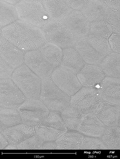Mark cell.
<instances>
[{
    "label": "cell",
    "instance_id": "6da1fadb",
    "mask_svg": "<svg viewBox=\"0 0 120 159\" xmlns=\"http://www.w3.org/2000/svg\"><path fill=\"white\" fill-rule=\"evenodd\" d=\"M0 32L24 52L38 49L47 42L41 28L18 19L1 28Z\"/></svg>",
    "mask_w": 120,
    "mask_h": 159
},
{
    "label": "cell",
    "instance_id": "7a4b0ae2",
    "mask_svg": "<svg viewBox=\"0 0 120 159\" xmlns=\"http://www.w3.org/2000/svg\"><path fill=\"white\" fill-rule=\"evenodd\" d=\"M11 78L26 99H39L42 79L24 63L15 69Z\"/></svg>",
    "mask_w": 120,
    "mask_h": 159
},
{
    "label": "cell",
    "instance_id": "3957f363",
    "mask_svg": "<svg viewBox=\"0 0 120 159\" xmlns=\"http://www.w3.org/2000/svg\"><path fill=\"white\" fill-rule=\"evenodd\" d=\"M15 6L18 20L39 28L51 19L42 0H19Z\"/></svg>",
    "mask_w": 120,
    "mask_h": 159
},
{
    "label": "cell",
    "instance_id": "277c9868",
    "mask_svg": "<svg viewBox=\"0 0 120 159\" xmlns=\"http://www.w3.org/2000/svg\"><path fill=\"white\" fill-rule=\"evenodd\" d=\"M70 97L55 84L50 77L42 79L39 99L50 111L60 112L70 105Z\"/></svg>",
    "mask_w": 120,
    "mask_h": 159
},
{
    "label": "cell",
    "instance_id": "5b68a950",
    "mask_svg": "<svg viewBox=\"0 0 120 159\" xmlns=\"http://www.w3.org/2000/svg\"><path fill=\"white\" fill-rule=\"evenodd\" d=\"M47 42L64 49L73 47L78 38L69 31L62 21L51 19L42 28Z\"/></svg>",
    "mask_w": 120,
    "mask_h": 159
},
{
    "label": "cell",
    "instance_id": "8992f818",
    "mask_svg": "<svg viewBox=\"0 0 120 159\" xmlns=\"http://www.w3.org/2000/svg\"><path fill=\"white\" fill-rule=\"evenodd\" d=\"M36 133L43 141H56L68 131L60 112L50 111L44 120L35 126Z\"/></svg>",
    "mask_w": 120,
    "mask_h": 159
},
{
    "label": "cell",
    "instance_id": "52a82bcc",
    "mask_svg": "<svg viewBox=\"0 0 120 159\" xmlns=\"http://www.w3.org/2000/svg\"><path fill=\"white\" fill-rule=\"evenodd\" d=\"M102 101L97 89L83 87L70 97V105L86 114L94 113Z\"/></svg>",
    "mask_w": 120,
    "mask_h": 159
},
{
    "label": "cell",
    "instance_id": "ba28073f",
    "mask_svg": "<svg viewBox=\"0 0 120 159\" xmlns=\"http://www.w3.org/2000/svg\"><path fill=\"white\" fill-rule=\"evenodd\" d=\"M17 109L22 123L34 126L46 118L50 112L39 99H26Z\"/></svg>",
    "mask_w": 120,
    "mask_h": 159
},
{
    "label": "cell",
    "instance_id": "9c48e42d",
    "mask_svg": "<svg viewBox=\"0 0 120 159\" xmlns=\"http://www.w3.org/2000/svg\"><path fill=\"white\" fill-rule=\"evenodd\" d=\"M50 77L60 89L70 97L82 87L76 74L60 66L54 70Z\"/></svg>",
    "mask_w": 120,
    "mask_h": 159
},
{
    "label": "cell",
    "instance_id": "30bf717a",
    "mask_svg": "<svg viewBox=\"0 0 120 159\" xmlns=\"http://www.w3.org/2000/svg\"><path fill=\"white\" fill-rule=\"evenodd\" d=\"M24 63L41 79L50 77L55 69L43 56L38 49L25 53Z\"/></svg>",
    "mask_w": 120,
    "mask_h": 159
},
{
    "label": "cell",
    "instance_id": "8fae6325",
    "mask_svg": "<svg viewBox=\"0 0 120 159\" xmlns=\"http://www.w3.org/2000/svg\"><path fill=\"white\" fill-rule=\"evenodd\" d=\"M62 21L78 39L86 37L90 34V22L81 11L73 10Z\"/></svg>",
    "mask_w": 120,
    "mask_h": 159
},
{
    "label": "cell",
    "instance_id": "7c38bea8",
    "mask_svg": "<svg viewBox=\"0 0 120 159\" xmlns=\"http://www.w3.org/2000/svg\"><path fill=\"white\" fill-rule=\"evenodd\" d=\"M0 35V59L15 69L24 63L25 53L7 41L2 34Z\"/></svg>",
    "mask_w": 120,
    "mask_h": 159
},
{
    "label": "cell",
    "instance_id": "4fadbf2b",
    "mask_svg": "<svg viewBox=\"0 0 120 159\" xmlns=\"http://www.w3.org/2000/svg\"><path fill=\"white\" fill-rule=\"evenodd\" d=\"M26 99L23 93L11 78L0 79V102L18 105Z\"/></svg>",
    "mask_w": 120,
    "mask_h": 159
},
{
    "label": "cell",
    "instance_id": "5bb4252c",
    "mask_svg": "<svg viewBox=\"0 0 120 159\" xmlns=\"http://www.w3.org/2000/svg\"><path fill=\"white\" fill-rule=\"evenodd\" d=\"M35 126L23 123L9 127L0 124V133L9 144L18 145L35 133Z\"/></svg>",
    "mask_w": 120,
    "mask_h": 159
},
{
    "label": "cell",
    "instance_id": "9a60e30c",
    "mask_svg": "<svg viewBox=\"0 0 120 159\" xmlns=\"http://www.w3.org/2000/svg\"><path fill=\"white\" fill-rule=\"evenodd\" d=\"M82 86L97 87L105 77L101 67L97 65L86 64L76 74Z\"/></svg>",
    "mask_w": 120,
    "mask_h": 159
},
{
    "label": "cell",
    "instance_id": "2e32d148",
    "mask_svg": "<svg viewBox=\"0 0 120 159\" xmlns=\"http://www.w3.org/2000/svg\"><path fill=\"white\" fill-rule=\"evenodd\" d=\"M97 89L103 101L120 105V78L106 77Z\"/></svg>",
    "mask_w": 120,
    "mask_h": 159
},
{
    "label": "cell",
    "instance_id": "e0dca14e",
    "mask_svg": "<svg viewBox=\"0 0 120 159\" xmlns=\"http://www.w3.org/2000/svg\"><path fill=\"white\" fill-rule=\"evenodd\" d=\"M106 126L94 113L85 114L77 131L86 136L100 138Z\"/></svg>",
    "mask_w": 120,
    "mask_h": 159
},
{
    "label": "cell",
    "instance_id": "ac0fdd59",
    "mask_svg": "<svg viewBox=\"0 0 120 159\" xmlns=\"http://www.w3.org/2000/svg\"><path fill=\"white\" fill-rule=\"evenodd\" d=\"M111 9L103 0H88L81 10L90 22L107 21Z\"/></svg>",
    "mask_w": 120,
    "mask_h": 159
},
{
    "label": "cell",
    "instance_id": "d6986e66",
    "mask_svg": "<svg viewBox=\"0 0 120 159\" xmlns=\"http://www.w3.org/2000/svg\"><path fill=\"white\" fill-rule=\"evenodd\" d=\"M73 47L86 64L98 65L104 58L92 47L86 37L78 39Z\"/></svg>",
    "mask_w": 120,
    "mask_h": 159
},
{
    "label": "cell",
    "instance_id": "ffe728a7",
    "mask_svg": "<svg viewBox=\"0 0 120 159\" xmlns=\"http://www.w3.org/2000/svg\"><path fill=\"white\" fill-rule=\"evenodd\" d=\"M120 105L103 101L94 113L106 127L118 126Z\"/></svg>",
    "mask_w": 120,
    "mask_h": 159
},
{
    "label": "cell",
    "instance_id": "44dd1931",
    "mask_svg": "<svg viewBox=\"0 0 120 159\" xmlns=\"http://www.w3.org/2000/svg\"><path fill=\"white\" fill-rule=\"evenodd\" d=\"M86 64L74 47L62 50V57L60 66L77 74Z\"/></svg>",
    "mask_w": 120,
    "mask_h": 159
},
{
    "label": "cell",
    "instance_id": "7402d4cb",
    "mask_svg": "<svg viewBox=\"0 0 120 159\" xmlns=\"http://www.w3.org/2000/svg\"><path fill=\"white\" fill-rule=\"evenodd\" d=\"M42 3L50 18L62 21L73 10L64 0H44Z\"/></svg>",
    "mask_w": 120,
    "mask_h": 159
},
{
    "label": "cell",
    "instance_id": "603a6c76",
    "mask_svg": "<svg viewBox=\"0 0 120 159\" xmlns=\"http://www.w3.org/2000/svg\"><path fill=\"white\" fill-rule=\"evenodd\" d=\"M68 130L56 141L58 149H80L84 135L78 132Z\"/></svg>",
    "mask_w": 120,
    "mask_h": 159
},
{
    "label": "cell",
    "instance_id": "cb8c5ba5",
    "mask_svg": "<svg viewBox=\"0 0 120 159\" xmlns=\"http://www.w3.org/2000/svg\"><path fill=\"white\" fill-rule=\"evenodd\" d=\"M18 106L0 102V124L9 127L22 123L18 110Z\"/></svg>",
    "mask_w": 120,
    "mask_h": 159
},
{
    "label": "cell",
    "instance_id": "d4e9b609",
    "mask_svg": "<svg viewBox=\"0 0 120 159\" xmlns=\"http://www.w3.org/2000/svg\"><path fill=\"white\" fill-rule=\"evenodd\" d=\"M99 65L106 77L120 78V54L110 53L104 57Z\"/></svg>",
    "mask_w": 120,
    "mask_h": 159
},
{
    "label": "cell",
    "instance_id": "484cf974",
    "mask_svg": "<svg viewBox=\"0 0 120 159\" xmlns=\"http://www.w3.org/2000/svg\"><path fill=\"white\" fill-rule=\"evenodd\" d=\"M68 130L77 131L85 114L70 105L60 112Z\"/></svg>",
    "mask_w": 120,
    "mask_h": 159
},
{
    "label": "cell",
    "instance_id": "4316f807",
    "mask_svg": "<svg viewBox=\"0 0 120 159\" xmlns=\"http://www.w3.org/2000/svg\"><path fill=\"white\" fill-rule=\"evenodd\" d=\"M45 59L55 69L60 65L62 49L57 45L47 42L38 48Z\"/></svg>",
    "mask_w": 120,
    "mask_h": 159
},
{
    "label": "cell",
    "instance_id": "83f0119b",
    "mask_svg": "<svg viewBox=\"0 0 120 159\" xmlns=\"http://www.w3.org/2000/svg\"><path fill=\"white\" fill-rule=\"evenodd\" d=\"M109 149L120 150V127H106L100 137Z\"/></svg>",
    "mask_w": 120,
    "mask_h": 159
},
{
    "label": "cell",
    "instance_id": "f1b7e54d",
    "mask_svg": "<svg viewBox=\"0 0 120 159\" xmlns=\"http://www.w3.org/2000/svg\"><path fill=\"white\" fill-rule=\"evenodd\" d=\"M18 20L15 5L5 0L0 1V24L1 28Z\"/></svg>",
    "mask_w": 120,
    "mask_h": 159
},
{
    "label": "cell",
    "instance_id": "f546056e",
    "mask_svg": "<svg viewBox=\"0 0 120 159\" xmlns=\"http://www.w3.org/2000/svg\"><path fill=\"white\" fill-rule=\"evenodd\" d=\"M86 38L92 47L104 57L111 53V49L107 39L90 34L88 35Z\"/></svg>",
    "mask_w": 120,
    "mask_h": 159
},
{
    "label": "cell",
    "instance_id": "4dcf8cb0",
    "mask_svg": "<svg viewBox=\"0 0 120 159\" xmlns=\"http://www.w3.org/2000/svg\"><path fill=\"white\" fill-rule=\"evenodd\" d=\"M112 28L107 21L90 22V34L108 38L113 32Z\"/></svg>",
    "mask_w": 120,
    "mask_h": 159
},
{
    "label": "cell",
    "instance_id": "1f68e13d",
    "mask_svg": "<svg viewBox=\"0 0 120 159\" xmlns=\"http://www.w3.org/2000/svg\"><path fill=\"white\" fill-rule=\"evenodd\" d=\"M80 149H109L101 138L90 137H84L82 141Z\"/></svg>",
    "mask_w": 120,
    "mask_h": 159
},
{
    "label": "cell",
    "instance_id": "d6a6232c",
    "mask_svg": "<svg viewBox=\"0 0 120 159\" xmlns=\"http://www.w3.org/2000/svg\"><path fill=\"white\" fill-rule=\"evenodd\" d=\"M43 141L35 132L34 135L17 145L18 149H39Z\"/></svg>",
    "mask_w": 120,
    "mask_h": 159
},
{
    "label": "cell",
    "instance_id": "836d02e7",
    "mask_svg": "<svg viewBox=\"0 0 120 159\" xmlns=\"http://www.w3.org/2000/svg\"><path fill=\"white\" fill-rule=\"evenodd\" d=\"M107 21L114 33L120 34V10L111 9Z\"/></svg>",
    "mask_w": 120,
    "mask_h": 159
},
{
    "label": "cell",
    "instance_id": "e575fe53",
    "mask_svg": "<svg viewBox=\"0 0 120 159\" xmlns=\"http://www.w3.org/2000/svg\"><path fill=\"white\" fill-rule=\"evenodd\" d=\"M0 79L11 78L15 69L0 59Z\"/></svg>",
    "mask_w": 120,
    "mask_h": 159
},
{
    "label": "cell",
    "instance_id": "d590c367",
    "mask_svg": "<svg viewBox=\"0 0 120 159\" xmlns=\"http://www.w3.org/2000/svg\"><path fill=\"white\" fill-rule=\"evenodd\" d=\"M108 41L111 50L115 53L120 54V34L112 33Z\"/></svg>",
    "mask_w": 120,
    "mask_h": 159
},
{
    "label": "cell",
    "instance_id": "8d00e7d4",
    "mask_svg": "<svg viewBox=\"0 0 120 159\" xmlns=\"http://www.w3.org/2000/svg\"><path fill=\"white\" fill-rule=\"evenodd\" d=\"M69 7L73 10H81L88 0H64Z\"/></svg>",
    "mask_w": 120,
    "mask_h": 159
},
{
    "label": "cell",
    "instance_id": "74e56055",
    "mask_svg": "<svg viewBox=\"0 0 120 159\" xmlns=\"http://www.w3.org/2000/svg\"><path fill=\"white\" fill-rule=\"evenodd\" d=\"M39 149H58V148L55 141H43Z\"/></svg>",
    "mask_w": 120,
    "mask_h": 159
},
{
    "label": "cell",
    "instance_id": "f35d334b",
    "mask_svg": "<svg viewBox=\"0 0 120 159\" xmlns=\"http://www.w3.org/2000/svg\"><path fill=\"white\" fill-rule=\"evenodd\" d=\"M111 9L120 10V0H103Z\"/></svg>",
    "mask_w": 120,
    "mask_h": 159
},
{
    "label": "cell",
    "instance_id": "ab89813d",
    "mask_svg": "<svg viewBox=\"0 0 120 159\" xmlns=\"http://www.w3.org/2000/svg\"><path fill=\"white\" fill-rule=\"evenodd\" d=\"M0 136V149H4L9 144V143L3 135L1 133Z\"/></svg>",
    "mask_w": 120,
    "mask_h": 159
},
{
    "label": "cell",
    "instance_id": "60d3db41",
    "mask_svg": "<svg viewBox=\"0 0 120 159\" xmlns=\"http://www.w3.org/2000/svg\"><path fill=\"white\" fill-rule=\"evenodd\" d=\"M17 149V145L9 144L4 149Z\"/></svg>",
    "mask_w": 120,
    "mask_h": 159
},
{
    "label": "cell",
    "instance_id": "b9f144b4",
    "mask_svg": "<svg viewBox=\"0 0 120 159\" xmlns=\"http://www.w3.org/2000/svg\"><path fill=\"white\" fill-rule=\"evenodd\" d=\"M6 2L11 4L15 5L19 1V0H5Z\"/></svg>",
    "mask_w": 120,
    "mask_h": 159
},
{
    "label": "cell",
    "instance_id": "7bdbcfd3",
    "mask_svg": "<svg viewBox=\"0 0 120 159\" xmlns=\"http://www.w3.org/2000/svg\"><path fill=\"white\" fill-rule=\"evenodd\" d=\"M118 126L120 127V112L119 116L118 118Z\"/></svg>",
    "mask_w": 120,
    "mask_h": 159
}]
</instances>
